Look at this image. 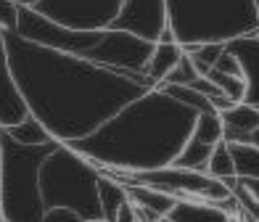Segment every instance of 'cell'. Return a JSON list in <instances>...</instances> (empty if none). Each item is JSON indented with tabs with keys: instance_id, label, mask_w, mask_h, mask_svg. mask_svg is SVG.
<instances>
[{
	"instance_id": "obj_1",
	"label": "cell",
	"mask_w": 259,
	"mask_h": 222,
	"mask_svg": "<svg viewBox=\"0 0 259 222\" xmlns=\"http://www.w3.org/2000/svg\"><path fill=\"white\" fill-rule=\"evenodd\" d=\"M6 48L16 87L29 114L56 143L88 138L148 90L127 74L79 56L42 48L19 34H6Z\"/></svg>"
},
{
	"instance_id": "obj_2",
	"label": "cell",
	"mask_w": 259,
	"mask_h": 222,
	"mask_svg": "<svg viewBox=\"0 0 259 222\" xmlns=\"http://www.w3.org/2000/svg\"><path fill=\"white\" fill-rule=\"evenodd\" d=\"M196 111L151 87L88 138L69 143L101 172H148L169 167L193 132Z\"/></svg>"
},
{
	"instance_id": "obj_3",
	"label": "cell",
	"mask_w": 259,
	"mask_h": 222,
	"mask_svg": "<svg viewBox=\"0 0 259 222\" xmlns=\"http://www.w3.org/2000/svg\"><path fill=\"white\" fill-rule=\"evenodd\" d=\"M169 27L178 42H230L259 32L254 0H167Z\"/></svg>"
},
{
	"instance_id": "obj_4",
	"label": "cell",
	"mask_w": 259,
	"mask_h": 222,
	"mask_svg": "<svg viewBox=\"0 0 259 222\" xmlns=\"http://www.w3.org/2000/svg\"><path fill=\"white\" fill-rule=\"evenodd\" d=\"M51 146H21L0 127V217L3 222H40L45 214L40 167Z\"/></svg>"
},
{
	"instance_id": "obj_5",
	"label": "cell",
	"mask_w": 259,
	"mask_h": 222,
	"mask_svg": "<svg viewBox=\"0 0 259 222\" xmlns=\"http://www.w3.org/2000/svg\"><path fill=\"white\" fill-rule=\"evenodd\" d=\"M101 169L69 143H56L40 167V193L45 209L64 206L82 219H96Z\"/></svg>"
},
{
	"instance_id": "obj_6",
	"label": "cell",
	"mask_w": 259,
	"mask_h": 222,
	"mask_svg": "<svg viewBox=\"0 0 259 222\" xmlns=\"http://www.w3.org/2000/svg\"><path fill=\"white\" fill-rule=\"evenodd\" d=\"M151 53H154V42L140 40L130 32L109 27V29L101 32V40L96 42V48L85 56V61L114 69V72H119V74H127V77H133L135 82H140L143 87L151 90L154 85H151L148 77L143 74Z\"/></svg>"
},
{
	"instance_id": "obj_7",
	"label": "cell",
	"mask_w": 259,
	"mask_h": 222,
	"mask_svg": "<svg viewBox=\"0 0 259 222\" xmlns=\"http://www.w3.org/2000/svg\"><path fill=\"white\" fill-rule=\"evenodd\" d=\"M122 0H37L34 11L66 29L101 32L114 24Z\"/></svg>"
},
{
	"instance_id": "obj_8",
	"label": "cell",
	"mask_w": 259,
	"mask_h": 222,
	"mask_svg": "<svg viewBox=\"0 0 259 222\" xmlns=\"http://www.w3.org/2000/svg\"><path fill=\"white\" fill-rule=\"evenodd\" d=\"M111 27L156 45L161 32L169 27L167 0H122V8Z\"/></svg>"
},
{
	"instance_id": "obj_9",
	"label": "cell",
	"mask_w": 259,
	"mask_h": 222,
	"mask_svg": "<svg viewBox=\"0 0 259 222\" xmlns=\"http://www.w3.org/2000/svg\"><path fill=\"white\" fill-rule=\"evenodd\" d=\"M29 114L24 98L16 87L14 72L8 61V48H6V34L0 32V127H11L21 122Z\"/></svg>"
},
{
	"instance_id": "obj_10",
	"label": "cell",
	"mask_w": 259,
	"mask_h": 222,
	"mask_svg": "<svg viewBox=\"0 0 259 222\" xmlns=\"http://www.w3.org/2000/svg\"><path fill=\"white\" fill-rule=\"evenodd\" d=\"M228 51L241 64V74L246 82V98L243 101L259 109V32L230 40Z\"/></svg>"
},
{
	"instance_id": "obj_11",
	"label": "cell",
	"mask_w": 259,
	"mask_h": 222,
	"mask_svg": "<svg viewBox=\"0 0 259 222\" xmlns=\"http://www.w3.org/2000/svg\"><path fill=\"white\" fill-rule=\"evenodd\" d=\"M127 185V196H130V204L135 206V212L143 217L146 222H159V219H167L169 209L175 206L178 198L164 193L159 188H151V185H140V183H124Z\"/></svg>"
},
{
	"instance_id": "obj_12",
	"label": "cell",
	"mask_w": 259,
	"mask_h": 222,
	"mask_svg": "<svg viewBox=\"0 0 259 222\" xmlns=\"http://www.w3.org/2000/svg\"><path fill=\"white\" fill-rule=\"evenodd\" d=\"M169 222H238V217L204 198H178L167 214Z\"/></svg>"
},
{
	"instance_id": "obj_13",
	"label": "cell",
	"mask_w": 259,
	"mask_h": 222,
	"mask_svg": "<svg viewBox=\"0 0 259 222\" xmlns=\"http://www.w3.org/2000/svg\"><path fill=\"white\" fill-rule=\"evenodd\" d=\"M220 116H222V127H225V143L238 146L254 127H259V109L246 101L233 103L230 109L220 111Z\"/></svg>"
},
{
	"instance_id": "obj_14",
	"label": "cell",
	"mask_w": 259,
	"mask_h": 222,
	"mask_svg": "<svg viewBox=\"0 0 259 222\" xmlns=\"http://www.w3.org/2000/svg\"><path fill=\"white\" fill-rule=\"evenodd\" d=\"M183 56H185V51H183L180 42H156L154 45V53H151L148 64L143 69V74L148 77L151 85L159 87L164 79L169 77L172 69L178 66V61H180Z\"/></svg>"
},
{
	"instance_id": "obj_15",
	"label": "cell",
	"mask_w": 259,
	"mask_h": 222,
	"mask_svg": "<svg viewBox=\"0 0 259 222\" xmlns=\"http://www.w3.org/2000/svg\"><path fill=\"white\" fill-rule=\"evenodd\" d=\"M127 201H130L127 185L122 180H116L114 174L101 172V180H98V212H101V219L114 222Z\"/></svg>"
},
{
	"instance_id": "obj_16",
	"label": "cell",
	"mask_w": 259,
	"mask_h": 222,
	"mask_svg": "<svg viewBox=\"0 0 259 222\" xmlns=\"http://www.w3.org/2000/svg\"><path fill=\"white\" fill-rule=\"evenodd\" d=\"M3 132H6L11 140L21 143V146H51V143H56V140L51 138V132L45 130V127L34 119L32 114H27L24 119L16 122V124L3 127Z\"/></svg>"
},
{
	"instance_id": "obj_17",
	"label": "cell",
	"mask_w": 259,
	"mask_h": 222,
	"mask_svg": "<svg viewBox=\"0 0 259 222\" xmlns=\"http://www.w3.org/2000/svg\"><path fill=\"white\" fill-rule=\"evenodd\" d=\"M206 174L214 180H222L233 185L235 180H238V169H235V159H233V151H230V143H217L214 151H211L209 156V164H206Z\"/></svg>"
},
{
	"instance_id": "obj_18",
	"label": "cell",
	"mask_w": 259,
	"mask_h": 222,
	"mask_svg": "<svg viewBox=\"0 0 259 222\" xmlns=\"http://www.w3.org/2000/svg\"><path fill=\"white\" fill-rule=\"evenodd\" d=\"M214 146H206L201 140H196L193 135L185 140V146L180 148V154L175 156L172 164L175 167H183V169H193V172H206V164H209V156Z\"/></svg>"
},
{
	"instance_id": "obj_19",
	"label": "cell",
	"mask_w": 259,
	"mask_h": 222,
	"mask_svg": "<svg viewBox=\"0 0 259 222\" xmlns=\"http://www.w3.org/2000/svg\"><path fill=\"white\" fill-rule=\"evenodd\" d=\"M196 140H201L206 146H217L225 140V127H222V116L220 111H201L196 114V122H193V132Z\"/></svg>"
},
{
	"instance_id": "obj_20",
	"label": "cell",
	"mask_w": 259,
	"mask_h": 222,
	"mask_svg": "<svg viewBox=\"0 0 259 222\" xmlns=\"http://www.w3.org/2000/svg\"><path fill=\"white\" fill-rule=\"evenodd\" d=\"M225 45L228 42H198V45H185L183 51L193 61L198 74H209L217 64V58L222 56V51H225Z\"/></svg>"
},
{
	"instance_id": "obj_21",
	"label": "cell",
	"mask_w": 259,
	"mask_h": 222,
	"mask_svg": "<svg viewBox=\"0 0 259 222\" xmlns=\"http://www.w3.org/2000/svg\"><path fill=\"white\" fill-rule=\"evenodd\" d=\"M164 93H167L169 98H175L178 103H183V106H188L191 111L201 114V111H214L211 109V103L206 96H201L198 90H193L191 85H159Z\"/></svg>"
},
{
	"instance_id": "obj_22",
	"label": "cell",
	"mask_w": 259,
	"mask_h": 222,
	"mask_svg": "<svg viewBox=\"0 0 259 222\" xmlns=\"http://www.w3.org/2000/svg\"><path fill=\"white\" fill-rule=\"evenodd\" d=\"M204 77H209L211 82H214V87H217L230 103H241V101L246 98V82H243V77L222 74V72H214V69H211L209 74H204Z\"/></svg>"
},
{
	"instance_id": "obj_23",
	"label": "cell",
	"mask_w": 259,
	"mask_h": 222,
	"mask_svg": "<svg viewBox=\"0 0 259 222\" xmlns=\"http://www.w3.org/2000/svg\"><path fill=\"white\" fill-rule=\"evenodd\" d=\"M230 151H233V159H235L238 177H259V148L230 143Z\"/></svg>"
},
{
	"instance_id": "obj_24",
	"label": "cell",
	"mask_w": 259,
	"mask_h": 222,
	"mask_svg": "<svg viewBox=\"0 0 259 222\" xmlns=\"http://www.w3.org/2000/svg\"><path fill=\"white\" fill-rule=\"evenodd\" d=\"M196 77H201V74L196 72V66H193V61H191V58H188V56H183L180 61H178V66L172 69V72H169V77L164 79L161 85H191Z\"/></svg>"
},
{
	"instance_id": "obj_25",
	"label": "cell",
	"mask_w": 259,
	"mask_h": 222,
	"mask_svg": "<svg viewBox=\"0 0 259 222\" xmlns=\"http://www.w3.org/2000/svg\"><path fill=\"white\" fill-rule=\"evenodd\" d=\"M19 24V6L14 0H0V32L14 34Z\"/></svg>"
},
{
	"instance_id": "obj_26",
	"label": "cell",
	"mask_w": 259,
	"mask_h": 222,
	"mask_svg": "<svg viewBox=\"0 0 259 222\" xmlns=\"http://www.w3.org/2000/svg\"><path fill=\"white\" fill-rule=\"evenodd\" d=\"M214 72H222V74H233V77H243V74H241V64H238V58H235V56L228 51V45H225V51H222V56L217 58V64H214Z\"/></svg>"
},
{
	"instance_id": "obj_27",
	"label": "cell",
	"mask_w": 259,
	"mask_h": 222,
	"mask_svg": "<svg viewBox=\"0 0 259 222\" xmlns=\"http://www.w3.org/2000/svg\"><path fill=\"white\" fill-rule=\"evenodd\" d=\"M40 222H85L77 212L72 209H64V206H53V209H45V214L40 217Z\"/></svg>"
},
{
	"instance_id": "obj_28",
	"label": "cell",
	"mask_w": 259,
	"mask_h": 222,
	"mask_svg": "<svg viewBox=\"0 0 259 222\" xmlns=\"http://www.w3.org/2000/svg\"><path fill=\"white\" fill-rule=\"evenodd\" d=\"M114 222H146V219L140 217V214L135 212V206L130 204V201H127V204L122 206V212L116 214V219H114Z\"/></svg>"
},
{
	"instance_id": "obj_29",
	"label": "cell",
	"mask_w": 259,
	"mask_h": 222,
	"mask_svg": "<svg viewBox=\"0 0 259 222\" xmlns=\"http://www.w3.org/2000/svg\"><path fill=\"white\" fill-rule=\"evenodd\" d=\"M238 185L249 196H254L256 201H259V177H238Z\"/></svg>"
},
{
	"instance_id": "obj_30",
	"label": "cell",
	"mask_w": 259,
	"mask_h": 222,
	"mask_svg": "<svg viewBox=\"0 0 259 222\" xmlns=\"http://www.w3.org/2000/svg\"><path fill=\"white\" fill-rule=\"evenodd\" d=\"M233 146H235V143H233ZM238 146H249V148H259V127H254V130H251L249 135H246V138L241 140Z\"/></svg>"
},
{
	"instance_id": "obj_31",
	"label": "cell",
	"mask_w": 259,
	"mask_h": 222,
	"mask_svg": "<svg viewBox=\"0 0 259 222\" xmlns=\"http://www.w3.org/2000/svg\"><path fill=\"white\" fill-rule=\"evenodd\" d=\"M14 3L19 8H34V6H37V0H14Z\"/></svg>"
},
{
	"instance_id": "obj_32",
	"label": "cell",
	"mask_w": 259,
	"mask_h": 222,
	"mask_svg": "<svg viewBox=\"0 0 259 222\" xmlns=\"http://www.w3.org/2000/svg\"><path fill=\"white\" fill-rule=\"evenodd\" d=\"M85 222H106V219H101V217H96V219H85Z\"/></svg>"
},
{
	"instance_id": "obj_33",
	"label": "cell",
	"mask_w": 259,
	"mask_h": 222,
	"mask_svg": "<svg viewBox=\"0 0 259 222\" xmlns=\"http://www.w3.org/2000/svg\"><path fill=\"white\" fill-rule=\"evenodd\" d=\"M254 6H256V11H259V0H254Z\"/></svg>"
},
{
	"instance_id": "obj_34",
	"label": "cell",
	"mask_w": 259,
	"mask_h": 222,
	"mask_svg": "<svg viewBox=\"0 0 259 222\" xmlns=\"http://www.w3.org/2000/svg\"><path fill=\"white\" fill-rule=\"evenodd\" d=\"M159 222H169V219H159Z\"/></svg>"
},
{
	"instance_id": "obj_35",
	"label": "cell",
	"mask_w": 259,
	"mask_h": 222,
	"mask_svg": "<svg viewBox=\"0 0 259 222\" xmlns=\"http://www.w3.org/2000/svg\"><path fill=\"white\" fill-rule=\"evenodd\" d=\"M0 222H3V217H0Z\"/></svg>"
}]
</instances>
